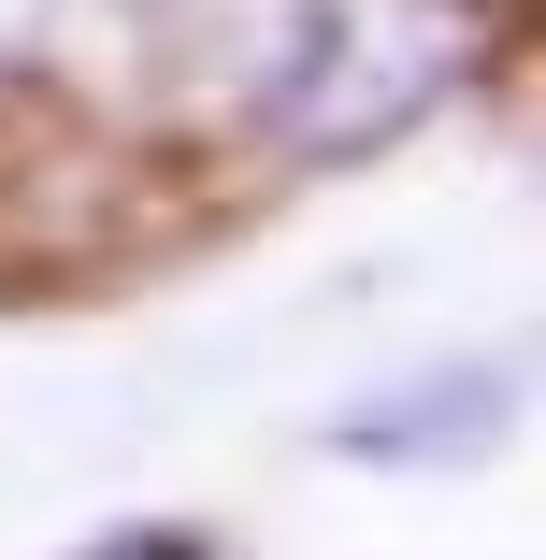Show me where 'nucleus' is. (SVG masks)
<instances>
[{
  "label": "nucleus",
  "mask_w": 546,
  "mask_h": 560,
  "mask_svg": "<svg viewBox=\"0 0 546 560\" xmlns=\"http://www.w3.org/2000/svg\"><path fill=\"white\" fill-rule=\"evenodd\" d=\"M475 44H489L475 0H302L274 30V130L302 159H360V144L417 130L475 72Z\"/></svg>",
  "instance_id": "1"
}]
</instances>
